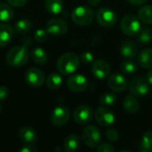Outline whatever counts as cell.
Returning <instances> with one entry per match:
<instances>
[{"label": "cell", "instance_id": "obj_1", "mask_svg": "<svg viewBox=\"0 0 152 152\" xmlns=\"http://www.w3.org/2000/svg\"><path fill=\"white\" fill-rule=\"evenodd\" d=\"M80 59L74 53H66L62 54L57 61V69L62 75L74 73L79 66Z\"/></svg>", "mask_w": 152, "mask_h": 152}, {"label": "cell", "instance_id": "obj_2", "mask_svg": "<svg viewBox=\"0 0 152 152\" xmlns=\"http://www.w3.org/2000/svg\"><path fill=\"white\" fill-rule=\"evenodd\" d=\"M28 58V51L26 45H18L10 49L6 54V62L12 67L23 66Z\"/></svg>", "mask_w": 152, "mask_h": 152}, {"label": "cell", "instance_id": "obj_3", "mask_svg": "<svg viewBox=\"0 0 152 152\" xmlns=\"http://www.w3.org/2000/svg\"><path fill=\"white\" fill-rule=\"evenodd\" d=\"M94 17V12L92 8L81 5L76 7L71 12L72 20L79 26H86L92 23Z\"/></svg>", "mask_w": 152, "mask_h": 152}, {"label": "cell", "instance_id": "obj_4", "mask_svg": "<svg viewBox=\"0 0 152 152\" xmlns=\"http://www.w3.org/2000/svg\"><path fill=\"white\" fill-rule=\"evenodd\" d=\"M120 28L123 33L127 36L134 37L138 35L141 29V22L139 18L134 14H126L121 20Z\"/></svg>", "mask_w": 152, "mask_h": 152}, {"label": "cell", "instance_id": "obj_5", "mask_svg": "<svg viewBox=\"0 0 152 152\" xmlns=\"http://www.w3.org/2000/svg\"><path fill=\"white\" fill-rule=\"evenodd\" d=\"M101 132L94 126H88L82 133V140L89 148H96L101 142Z\"/></svg>", "mask_w": 152, "mask_h": 152}, {"label": "cell", "instance_id": "obj_6", "mask_svg": "<svg viewBox=\"0 0 152 152\" xmlns=\"http://www.w3.org/2000/svg\"><path fill=\"white\" fill-rule=\"evenodd\" d=\"M149 85V82L144 77H134L129 83V92L134 96H145L150 91Z\"/></svg>", "mask_w": 152, "mask_h": 152}, {"label": "cell", "instance_id": "obj_7", "mask_svg": "<svg viewBox=\"0 0 152 152\" xmlns=\"http://www.w3.org/2000/svg\"><path fill=\"white\" fill-rule=\"evenodd\" d=\"M98 23L103 27H112L116 24L118 17L115 12L110 8H101L96 12Z\"/></svg>", "mask_w": 152, "mask_h": 152}, {"label": "cell", "instance_id": "obj_8", "mask_svg": "<svg viewBox=\"0 0 152 152\" xmlns=\"http://www.w3.org/2000/svg\"><path fill=\"white\" fill-rule=\"evenodd\" d=\"M67 86L71 91L81 93L86 90L88 86V80L84 75L74 74L69 77L67 81Z\"/></svg>", "mask_w": 152, "mask_h": 152}, {"label": "cell", "instance_id": "obj_9", "mask_svg": "<svg viewBox=\"0 0 152 152\" xmlns=\"http://www.w3.org/2000/svg\"><path fill=\"white\" fill-rule=\"evenodd\" d=\"M93 117L94 111L92 108L87 105H81L77 107L73 113L74 120L79 125L88 124L93 119Z\"/></svg>", "mask_w": 152, "mask_h": 152}, {"label": "cell", "instance_id": "obj_10", "mask_svg": "<svg viewBox=\"0 0 152 152\" xmlns=\"http://www.w3.org/2000/svg\"><path fill=\"white\" fill-rule=\"evenodd\" d=\"M95 120L102 126H109L115 122L114 113L108 108L100 107L96 110L94 113Z\"/></svg>", "mask_w": 152, "mask_h": 152}, {"label": "cell", "instance_id": "obj_11", "mask_svg": "<svg viewBox=\"0 0 152 152\" xmlns=\"http://www.w3.org/2000/svg\"><path fill=\"white\" fill-rule=\"evenodd\" d=\"M46 30L49 34L53 36H61L68 30L67 22L60 18L50 20L46 24Z\"/></svg>", "mask_w": 152, "mask_h": 152}, {"label": "cell", "instance_id": "obj_12", "mask_svg": "<svg viewBox=\"0 0 152 152\" xmlns=\"http://www.w3.org/2000/svg\"><path fill=\"white\" fill-rule=\"evenodd\" d=\"M92 73L98 79H104L110 76V64L102 59L96 60L93 61L92 64Z\"/></svg>", "mask_w": 152, "mask_h": 152}, {"label": "cell", "instance_id": "obj_13", "mask_svg": "<svg viewBox=\"0 0 152 152\" xmlns=\"http://www.w3.org/2000/svg\"><path fill=\"white\" fill-rule=\"evenodd\" d=\"M25 78L28 85L31 86L38 87L45 82V74L41 69L37 68H30L26 71Z\"/></svg>", "mask_w": 152, "mask_h": 152}, {"label": "cell", "instance_id": "obj_14", "mask_svg": "<svg viewBox=\"0 0 152 152\" xmlns=\"http://www.w3.org/2000/svg\"><path fill=\"white\" fill-rule=\"evenodd\" d=\"M69 118V110L67 107L59 106L56 107L52 113V122L56 126H64Z\"/></svg>", "mask_w": 152, "mask_h": 152}, {"label": "cell", "instance_id": "obj_15", "mask_svg": "<svg viewBox=\"0 0 152 152\" xmlns=\"http://www.w3.org/2000/svg\"><path fill=\"white\" fill-rule=\"evenodd\" d=\"M108 84L111 90L118 93H121L125 91L128 86V82L126 78L120 73H114L110 75Z\"/></svg>", "mask_w": 152, "mask_h": 152}, {"label": "cell", "instance_id": "obj_16", "mask_svg": "<svg viewBox=\"0 0 152 152\" xmlns=\"http://www.w3.org/2000/svg\"><path fill=\"white\" fill-rule=\"evenodd\" d=\"M120 53L126 59H134L138 54V46L134 41L126 40L122 43Z\"/></svg>", "mask_w": 152, "mask_h": 152}, {"label": "cell", "instance_id": "obj_17", "mask_svg": "<svg viewBox=\"0 0 152 152\" xmlns=\"http://www.w3.org/2000/svg\"><path fill=\"white\" fill-rule=\"evenodd\" d=\"M19 138L24 144H34L37 141L36 132L28 126L22 127L19 130Z\"/></svg>", "mask_w": 152, "mask_h": 152}, {"label": "cell", "instance_id": "obj_18", "mask_svg": "<svg viewBox=\"0 0 152 152\" xmlns=\"http://www.w3.org/2000/svg\"><path fill=\"white\" fill-rule=\"evenodd\" d=\"M13 37L12 28L6 23H0V47L5 46L10 43Z\"/></svg>", "mask_w": 152, "mask_h": 152}, {"label": "cell", "instance_id": "obj_19", "mask_svg": "<svg viewBox=\"0 0 152 152\" xmlns=\"http://www.w3.org/2000/svg\"><path fill=\"white\" fill-rule=\"evenodd\" d=\"M138 64L144 69H152V48H147L138 53Z\"/></svg>", "mask_w": 152, "mask_h": 152}, {"label": "cell", "instance_id": "obj_20", "mask_svg": "<svg viewBox=\"0 0 152 152\" xmlns=\"http://www.w3.org/2000/svg\"><path fill=\"white\" fill-rule=\"evenodd\" d=\"M79 146H80V138L77 134L69 135L63 142V148L68 152L76 151L79 148Z\"/></svg>", "mask_w": 152, "mask_h": 152}, {"label": "cell", "instance_id": "obj_21", "mask_svg": "<svg viewBox=\"0 0 152 152\" xmlns=\"http://www.w3.org/2000/svg\"><path fill=\"white\" fill-rule=\"evenodd\" d=\"M123 107L126 112L130 114H134L138 111L140 105H139L138 101L132 94V95H127L125 97L124 102H123Z\"/></svg>", "mask_w": 152, "mask_h": 152}, {"label": "cell", "instance_id": "obj_22", "mask_svg": "<svg viewBox=\"0 0 152 152\" xmlns=\"http://www.w3.org/2000/svg\"><path fill=\"white\" fill-rule=\"evenodd\" d=\"M31 59L36 64L43 65L47 61V53L43 48L37 47L31 51Z\"/></svg>", "mask_w": 152, "mask_h": 152}, {"label": "cell", "instance_id": "obj_23", "mask_svg": "<svg viewBox=\"0 0 152 152\" xmlns=\"http://www.w3.org/2000/svg\"><path fill=\"white\" fill-rule=\"evenodd\" d=\"M14 12L12 7L4 3L0 2V20L3 22H8L13 19Z\"/></svg>", "mask_w": 152, "mask_h": 152}, {"label": "cell", "instance_id": "obj_24", "mask_svg": "<svg viewBox=\"0 0 152 152\" xmlns=\"http://www.w3.org/2000/svg\"><path fill=\"white\" fill-rule=\"evenodd\" d=\"M139 20L146 24H152V5H144L138 11Z\"/></svg>", "mask_w": 152, "mask_h": 152}, {"label": "cell", "instance_id": "obj_25", "mask_svg": "<svg viewBox=\"0 0 152 152\" xmlns=\"http://www.w3.org/2000/svg\"><path fill=\"white\" fill-rule=\"evenodd\" d=\"M45 5L46 10L53 13L58 14L63 9V1L62 0H45Z\"/></svg>", "mask_w": 152, "mask_h": 152}, {"label": "cell", "instance_id": "obj_26", "mask_svg": "<svg viewBox=\"0 0 152 152\" xmlns=\"http://www.w3.org/2000/svg\"><path fill=\"white\" fill-rule=\"evenodd\" d=\"M62 84V77L58 73H52L46 79V86L51 90H56L60 88Z\"/></svg>", "mask_w": 152, "mask_h": 152}, {"label": "cell", "instance_id": "obj_27", "mask_svg": "<svg viewBox=\"0 0 152 152\" xmlns=\"http://www.w3.org/2000/svg\"><path fill=\"white\" fill-rule=\"evenodd\" d=\"M120 69H121V71L124 74L131 75V74H134V73H135L137 71L138 65L134 61H132L131 59H128L126 61H124L121 63Z\"/></svg>", "mask_w": 152, "mask_h": 152}, {"label": "cell", "instance_id": "obj_28", "mask_svg": "<svg viewBox=\"0 0 152 152\" xmlns=\"http://www.w3.org/2000/svg\"><path fill=\"white\" fill-rule=\"evenodd\" d=\"M32 28V22L28 19L19 20L15 23V29L20 34H26L29 32Z\"/></svg>", "mask_w": 152, "mask_h": 152}, {"label": "cell", "instance_id": "obj_29", "mask_svg": "<svg viewBox=\"0 0 152 152\" xmlns=\"http://www.w3.org/2000/svg\"><path fill=\"white\" fill-rule=\"evenodd\" d=\"M138 40L142 44H149L152 40V33L151 28L144 26L141 27V29L138 33Z\"/></svg>", "mask_w": 152, "mask_h": 152}, {"label": "cell", "instance_id": "obj_30", "mask_svg": "<svg viewBox=\"0 0 152 152\" xmlns=\"http://www.w3.org/2000/svg\"><path fill=\"white\" fill-rule=\"evenodd\" d=\"M141 151L149 152L151 151L152 149V132L148 131L146 132L141 141Z\"/></svg>", "mask_w": 152, "mask_h": 152}, {"label": "cell", "instance_id": "obj_31", "mask_svg": "<svg viewBox=\"0 0 152 152\" xmlns=\"http://www.w3.org/2000/svg\"><path fill=\"white\" fill-rule=\"evenodd\" d=\"M118 101L117 96L113 93H107L100 98V103L104 106H111Z\"/></svg>", "mask_w": 152, "mask_h": 152}, {"label": "cell", "instance_id": "obj_32", "mask_svg": "<svg viewBox=\"0 0 152 152\" xmlns=\"http://www.w3.org/2000/svg\"><path fill=\"white\" fill-rule=\"evenodd\" d=\"M48 32L45 29L43 28H38L36 32H35V39L38 42V43H43L45 41H46V39L48 38Z\"/></svg>", "mask_w": 152, "mask_h": 152}, {"label": "cell", "instance_id": "obj_33", "mask_svg": "<svg viewBox=\"0 0 152 152\" xmlns=\"http://www.w3.org/2000/svg\"><path fill=\"white\" fill-rule=\"evenodd\" d=\"M80 60L85 64H90L94 61V54L91 52H83L80 55Z\"/></svg>", "mask_w": 152, "mask_h": 152}, {"label": "cell", "instance_id": "obj_34", "mask_svg": "<svg viewBox=\"0 0 152 152\" xmlns=\"http://www.w3.org/2000/svg\"><path fill=\"white\" fill-rule=\"evenodd\" d=\"M105 135L106 138L110 142H117L118 140V133L113 128L108 129L105 133Z\"/></svg>", "mask_w": 152, "mask_h": 152}, {"label": "cell", "instance_id": "obj_35", "mask_svg": "<svg viewBox=\"0 0 152 152\" xmlns=\"http://www.w3.org/2000/svg\"><path fill=\"white\" fill-rule=\"evenodd\" d=\"M97 151L99 152H114L115 151V148L109 144V143H103L101 145H98L97 147Z\"/></svg>", "mask_w": 152, "mask_h": 152}, {"label": "cell", "instance_id": "obj_36", "mask_svg": "<svg viewBox=\"0 0 152 152\" xmlns=\"http://www.w3.org/2000/svg\"><path fill=\"white\" fill-rule=\"evenodd\" d=\"M37 151V147L34 144H24L22 148L20 149V152H36Z\"/></svg>", "mask_w": 152, "mask_h": 152}, {"label": "cell", "instance_id": "obj_37", "mask_svg": "<svg viewBox=\"0 0 152 152\" xmlns=\"http://www.w3.org/2000/svg\"><path fill=\"white\" fill-rule=\"evenodd\" d=\"M6 1L9 3V4H11L12 6H15V7L23 6L28 2V0H6Z\"/></svg>", "mask_w": 152, "mask_h": 152}, {"label": "cell", "instance_id": "obj_38", "mask_svg": "<svg viewBox=\"0 0 152 152\" xmlns=\"http://www.w3.org/2000/svg\"><path fill=\"white\" fill-rule=\"evenodd\" d=\"M9 95V91L6 86H0V101H4Z\"/></svg>", "mask_w": 152, "mask_h": 152}, {"label": "cell", "instance_id": "obj_39", "mask_svg": "<svg viewBox=\"0 0 152 152\" xmlns=\"http://www.w3.org/2000/svg\"><path fill=\"white\" fill-rule=\"evenodd\" d=\"M147 0H127L128 3H130L131 4L134 5H141L142 4H144Z\"/></svg>", "mask_w": 152, "mask_h": 152}, {"label": "cell", "instance_id": "obj_40", "mask_svg": "<svg viewBox=\"0 0 152 152\" xmlns=\"http://www.w3.org/2000/svg\"><path fill=\"white\" fill-rule=\"evenodd\" d=\"M22 43H23V45H24L28 46V45H31L32 41H31L30 37H24V39L22 40Z\"/></svg>", "mask_w": 152, "mask_h": 152}, {"label": "cell", "instance_id": "obj_41", "mask_svg": "<svg viewBox=\"0 0 152 152\" xmlns=\"http://www.w3.org/2000/svg\"><path fill=\"white\" fill-rule=\"evenodd\" d=\"M87 2L92 6H97L100 4L101 0H87Z\"/></svg>", "mask_w": 152, "mask_h": 152}, {"label": "cell", "instance_id": "obj_42", "mask_svg": "<svg viewBox=\"0 0 152 152\" xmlns=\"http://www.w3.org/2000/svg\"><path fill=\"white\" fill-rule=\"evenodd\" d=\"M146 79H147V81L149 82L150 85H152V70H151V71L147 74Z\"/></svg>", "mask_w": 152, "mask_h": 152}, {"label": "cell", "instance_id": "obj_43", "mask_svg": "<svg viewBox=\"0 0 152 152\" xmlns=\"http://www.w3.org/2000/svg\"><path fill=\"white\" fill-rule=\"evenodd\" d=\"M1 110H2V105H1V103H0V112H1Z\"/></svg>", "mask_w": 152, "mask_h": 152}, {"label": "cell", "instance_id": "obj_44", "mask_svg": "<svg viewBox=\"0 0 152 152\" xmlns=\"http://www.w3.org/2000/svg\"><path fill=\"white\" fill-rule=\"evenodd\" d=\"M151 151H152V149H151Z\"/></svg>", "mask_w": 152, "mask_h": 152}]
</instances>
